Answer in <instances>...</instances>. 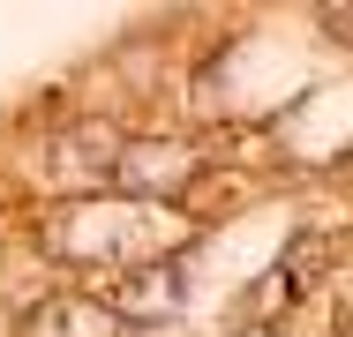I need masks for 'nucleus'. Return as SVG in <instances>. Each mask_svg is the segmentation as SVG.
I'll return each mask as SVG.
<instances>
[{
	"label": "nucleus",
	"instance_id": "1",
	"mask_svg": "<svg viewBox=\"0 0 353 337\" xmlns=\"http://www.w3.org/2000/svg\"><path fill=\"white\" fill-rule=\"evenodd\" d=\"M188 240V217L173 202H136V195H68L46 217V248L53 263L75 270H143L165 263V248Z\"/></svg>",
	"mask_w": 353,
	"mask_h": 337
},
{
	"label": "nucleus",
	"instance_id": "2",
	"mask_svg": "<svg viewBox=\"0 0 353 337\" xmlns=\"http://www.w3.org/2000/svg\"><path fill=\"white\" fill-rule=\"evenodd\" d=\"M181 292H188V277L165 255V263L121 270V277L105 285V307L121 315V330H158V323H181Z\"/></svg>",
	"mask_w": 353,
	"mask_h": 337
},
{
	"label": "nucleus",
	"instance_id": "3",
	"mask_svg": "<svg viewBox=\"0 0 353 337\" xmlns=\"http://www.w3.org/2000/svg\"><path fill=\"white\" fill-rule=\"evenodd\" d=\"M23 337H121V315L105 300H53V307H30Z\"/></svg>",
	"mask_w": 353,
	"mask_h": 337
},
{
	"label": "nucleus",
	"instance_id": "4",
	"mask_svg": "<svg viewBox=\"0 0 353 337\" xmlns=\"http://www.w3.org/2000/svg\"><path fill=\"white\" fill-rule=\"evenodd\" d=\"M316 277H323V240H316V232H301V240L285 248V277H271V292H279V300H301Z\"/></svg>",
	"mask_w": 353,
	"mask_h": 337
},
{
	"label": "nucleus",
	"instance_id": "5",
	"mask_svg": "<svg viewBox=\"0 0 353 337\" xmlns=\"http://www.w3.org/2000/svg\"><path fill=\"white\" fill-rule=\"evenodd\" d=\"M339 337H353V330H339Z\"/></svg>",
	"mask_w": 353,
	"mask_h": 337
}]
</instances>
